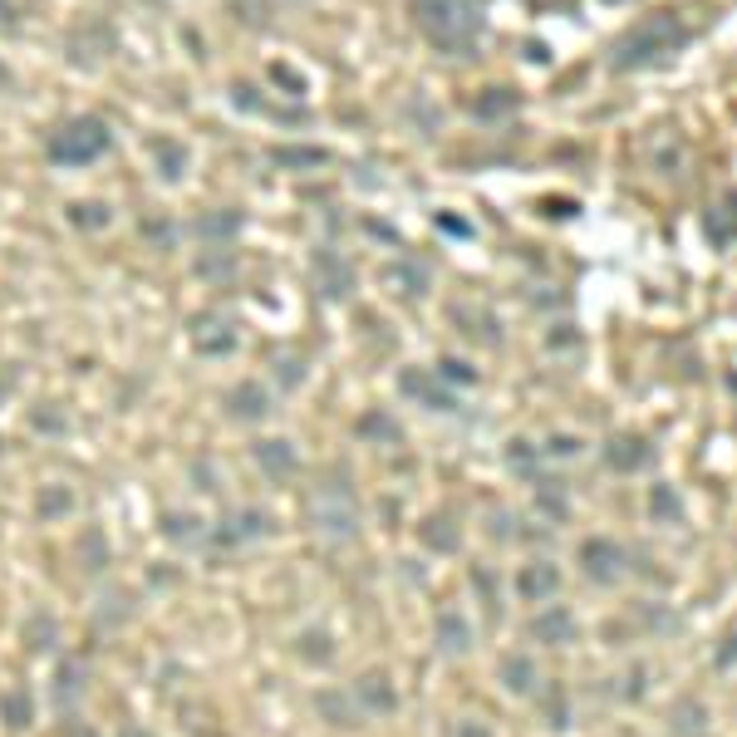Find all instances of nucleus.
<instances>
[{
    "mask_svg": "<svg viewBox=\"0 0 737 737\" xmlns=\"http://www.w3.org/2000/svg\"><path fill=\"white\" fill-rule=\"evenodd\" d=\"M413 20L443 55H472L482 35V0H413Z\"/></svg>",
    "mask_w": 737,
    "mask_h": 737,
    "instance_id": "1",
    "label": "nucleus"
},
{
    "mask_svg": "<svg viewBox=\"0 0 737 737\" xmlns=\"http://www.w3.org/2000/svg\"><path fill=\"white\" fill-rule=\"evenodd\" d=\"M683 45H688V25H683L674 10H659V15L639 20L629 35H620V45H615V69H649V64H659V59L679 55Z\"/></svg>",
    "mask_w": 737,
    "mask_h": 737,
    "instance_id": "2",
    "label": "nucleus"
},
{
    "mask_svg": "<svg viewBox=\"0 0 737 737\" xmlns=\"http://www.w3.org/2000/svg\"><path fill=\"white\" fill-rule=\"evenodd\" d=\"M310 521L330 536V541H354L359 531V502L344 472H325L320 487H310Z\"/></svg>",
    "mask_w": 737,
    "mask_h": 737,
    "instance_id": "3",
    "label": "nucleus"
},
{
    "mask_svg": "<svg viewBox=\"0 0 737 737\" xmlns=\"http://www.w3.org/2000/svg\"><path fill=\"white\" fill-rule=\"evenodd\" d=\"M109 143H114V133H109V123H104V118H99V114H79V118H69L55 138H50V163H59V168H84V163H99V158L109 153Z\"/></svg>",
    "mask_w": 737,
    "mask_h": 737,
    "instance_id": "4",
    "label": "nucleus"
},
{
    "mask_svg": "<svg viewBox=\"0 0 737 737\" xmlns=\"http://www.w3.org/2000/svg\"><path fill=\"white\" fill-rule=\"evenodd\" d=\"M629 566V551H624L620 541H610V536H590V541H580V570L595 580V585H615Z\"/></svg>",
    "mask_w": 737,
    "mask_h": 737,
    "instance_id": "5",
    "label": "nucleus"
},
{
    "mask_svg": "<svg viewBox=\"0 0 737 737\" xmlns=\"http://www.w3.org/2000/svg\"><path fill=\"white\" fill-rule=\"evenodd\" d=\"M192 349L207 354V359L231 354V349H236V325H231L222 310H202V315H192Z\"/></svg>",
    "mask_w": 737,
    "mask_h": 737,
    "instance_id": "6",
    "label": "nucleus"
},
{
    "mask_svg": "<svg viewBox=\"0 0 737 737\" xmlns=\"http://www.w3.org/2000/svg\"><path fill=\"white\" fill-rule=\"evenodd\" d=\"M654 462V443L649 438H639V433H615L610 443H605V467L610 472H644Z\"/></svg>",
    "mask_w": 737,
    "mask_h": 737,
    "instance_id": "7",
    "label": "nucleus"
},
{
    "mask_svg": "<svg viewBox=\"0 0 737 737\" xmlns=\"http://www.w3.org/2000/svg\"><path fill=\"white\" fill-rule=\"evenodd\" d=\"M556 590H561V566L556 561H531V566H521V575H516V595L526 605H551Z\"/></svg>",
    "mask_w": 737,
    "mask_h": 737,
    "instance_id": "8",
    "label": "nucleus"
},
{
    "mask_svg": "<svg viewBox=\"0 0 737 737\" xmlns=\"http://www.w3.org/2000/svg\"><path fill=\"white\" fill-rule=\"evenodd\" d=\"M398 389L408 398H418V403H428V408H438V413H453L457 408V394L448 384H438V374H418V369H403L398 374Z\"/></svg>",
    "mask_w": 737,
    "mask_h": 737,
    "instance_id": "9",
    "label": "nucleus"
},
{
    "mask_svg": "<svg viewBox=\"0 0 737 737\" xmlns=\"http://www.w3.org/2000/svg\"><path fill=\"white\" fill-rule=\"evenodd\" d=\"M575 634H580V624H575V615H570L566 605H546V610L531 620V639H541V644H551V649L575 644Z\"/></svg>",
    "mask_w": 737,
    "mask_h": 737,
    "instance_id": "10",
    "label": "nucleus"
},
{
    "mask_svg": "<svg viewBox=\"0 0 737 737\" xmlns=\"http://www.w3.org/2000/svg\"><path fill=\"white\" fill-rule=\"evenodd\" d=\"M227 413L236 423H261L266 413H271V389L261 384V379H246V384H236L227 394Z\"/></svg>",
    "mask_w": 737,
    "mask_h": 737,
    "instance_id": "11",
    "label": "nucleus"
},
{
    "mask_svg": "<svg viewBox=\"0 0 737 737\" xmlns=\"http://www.w3.org/2000/svg\"><path fill=\"white\" fill-rule=\"evenodd\" d=\"M148 158H153V168L163 172V182H182L187 168H192V153H187V143H177L168 133H158V138H148Z\"/></svg>",
    "mask_w": 737,
    "mask_h": 737,
    "instance_id": "12",
    "label": "nucleus"
},
{
    "mask_svg": "<svg viewBox=\"0 0 737 737\" xmlns=\"http://www.w3.org/2000/svg\"><path fill=\"white\" fill-rule=\"evenodd\" d=\"M271 531V516L256 507L246 511H231L222 516V531H217V546H241V541H256V536H266Z\"/></svg>",
    "mask_w": 737,
    "mask_h": 737,
    "instance_id": "13",
    "label": "nucleus"
},
{
    "mask_svg": "<svg viewBox=\"0 0 737 737\" xmlns=\"http://www.w3.org/2000/svg\"><path fill=\"white\" fill-rule=\"evenodd\" d=\"M354 703L364 708V713H394L398 708V693H394V683H389V674H364V679L354 683Z\"/></svg>",
    "mask_w": 737,
    "mask_h": 737,
    "instance_id": "14",
    "label": "nucleus"
},
{
    "mask_svg": "<svg viewBox=\"0 0 737 737\" xmlns=\"http://www.w3.org/2000/svg\"><path fill=\"white\" fill-rule=\"evenodd\" d=\"M315 281H320V290H325L330 300H344V295L354 290V271L344 266L335 251H315Z\"/></svg>",
    "mask_w": 737,
    "mask_h": 737,
    "instance_id": "15",
    "label": "nucleus"
},
{
    "mask_svg": "<svg viewBox=\"0 0 737 737\" xmlns=\"http://www.w3.org/2000/svg\"><path fill=\"white\" fill-rule=\"evenodd\" d=\"M256 467L266 472V477H290L295 467H300V457H295V443H285V438H266V443H256Z\"/></svg>",
    "mask_w": 737,
    "mask_h": 737,
    "instance_id": "16",
    "label": "nucleus"
},
{
    "mask_svg": "<svg viewBox=\"0 0 737 737\" xmlns=\"http://www.w3.org/2000/svg\"><path fill=\"white\" fill-rule=\"evenodd\" d=\"M669 737H708V708L698 698H679L669 708Z\"/></svg>",
    "mask_w": 737,
    "mask_h": 737,
    "instance_id": "17",
    "label": "nucleus"
},
{
    "mask_svg": "<svg viewBox=\"0 0 737 737\" xmlns=\"http://www.w3.org/2000/svg\"><path fill=\"white\" fill-rule=\"evenodd\" d=\"M497 679L507 683V693H536L541 669H536V659H531V654H507V659H502V669H497Z\"/></svg>",
    "mask_w": 737,
    "mask_h": 737,
    "instance_id": "18",
    "label": "nucleus"
},
{
    "mask_svg": "<svg viewBox=\"0 0 737 737\" xmlns=\"http://www.w3.org/2000/svg\"><path fill=\"white\" fill-rule=\"evenodd\" d=\"M354 428H359V438H369V443H379V448H384V443H389V448L403 443V423H398L394 413H384V408H369Z\"/></svg>",
    "mask_w": 737,
    "mask_h": 737,
    "instance_id": "19",
    "label": "nucleus"
},
{
    "mask_svg": "<svg viewBox=\"0 0 737 737\" xmlns=\"http://www.w3.org/2000/svg\"><path fill=\"white\" fill-rule=\"evenodd\" d=\"M438 649L453 654V659L472 649V624L462 620V610H443V615H438Z\"/></svg>",
    "mask_w": 737,
    "mask_h": 737,
    "instance_id": "20",
    "label": "nucleus"
},
{
    "mask_svg": "<svg viewBox=\"0 0 737 737\" xmlns=\"http://www.w3.org/2000/svg\"><path fill=\"white\" fill-rule=\"evenodd\" d=\"M64 217H69V227H79V231H104L114 222V207L109 202H69Z\"/></svg>",
    "mask_w": 737,
    "mask_h": 737,
    "instance_id": "21",
    "label": "nucleus"
},
{
    "mask_svg": "<svg viewBox=\"0 0 737 737\" xmlns=\"http://www.w3.org/2000/svg\"><path fill=\"white\" fill-rule=\"evenodd\" d=\"M315 708L325 713V723H335V728H359V703L354 698H344V693H320L315 698Z\"/></svg>",
    "mask_w": 737,
    "mask_h": 737,
    "instance_id": "22",
    "label": "nucleus"
},
{
    "mask_svg": "<svg viewBox=\"0 0 737 737\" xmlns=\"http://www.w3.org/2000/svg\"><path fill=\"white\" fill-rule=\"evenodd\" d=\"M0 718H5V728L25 733V728H30V718H35V698H30L25 688H10V693L0 698Z\"/></svg>",
    "mask_w": 737,
    "mask_h": 737,
    "instance_id": "23",
    "label": "nucleus"
},
{
    "mask_svg": "<svg viewBox=\"0 0 737 737\" xmlns=\"http://www.w3.org/2000/svg\"><path fill=\"white\" fill-rule=\"evenodd\" d=\"M418 536H423V546H428V551H443V556L457 551V526H453V516H443V511H438V516H428V521L418 526Z\"/></svg>",
    "mask_w": 737,
    "mask_h": 737,
    "instance_id": "24",
    "label": "nucleus"
},
{
    "mask_svg": "<svg viewBox=\"0 0 737 737\" xmlns=\"http://www.w3.org/2000/svg\"><path fill=\"white\" fill-rule=\"evenodd\" d=\"M516 89H482V99L472 104V114L477 118H487V123H497V118H507V114H516Z\"/></svg>",
    "mask_w": 737,
    "mask_h": 737,
    "instance_id": "25",
    "label": "nucleus"
},
{
    "mask_svg": "<svg viewBox=\"0 0 737 737\" xmlns=\"http://www.w3.org/2000/svg\"><path fill=\"white\" fill-rule=\"evenodd\" d=\"M384 281L398 285L403 295H423L428 290V271L413 266V261H394V266H384Z\"/></svg>",
    "mask_w": 737,
    "mask_h": 737,
    "instance_id": "26",
    "label": "nucleus"
},
{
    "mask_svg": "<svg viewBox=\"0 0 737 737\" xmlns=\"http://www.w3.org/2000/svg\"><path fill=\"white\" fill-rule=\"evenodd\" d=\"M703 231H708L713 246H728V241H733V202H728V197H723L718 207L703 212Z\"/></svg>",
    "mask_w": 737,
    "mask_h": 737,
    "instance_id": "27",
    "label": "nucleus"
},
{
    "mask_svg": "<svg viewBox=\"0 0 737 737\" xmlns=\"http://www.w3.org/2000/svg\"><path fill=\"white\" fill-rule=\"evenodd\" d=\"M197 231H202L207 241H227V236H236V231H241V212H236V207H222V212H207V217L197 222Z\"/></svg>",
    "mask_w": 737,
    "mask_h": 737,
    "instance_id": "28",
    "label": "nucleus"
},
{
    "mask_svg": "<svg viewBox=\"0 0 737 737\" xmlns=\"http://www.w3.org/2000/svg\"><path fill=\"white\" fill-rule=\"evenodd\" d=\"M649 511H654V521H683V502H679V492L669 487V482H659L654 492H649Z\"/></svg>",
    "mask_w": 737,
    "mask_h": 737,
    "instance_id": "29",
    "label": "nucleus"
},
{
    "mask_svg": "<svg viewBox=\"0 0 737 737\" xmlns=\"http://www.w3.org/2000/svg\"><path fill=\"white\" fill-rule=\"evenodd\" d=\"M541 708H546V723H551L556 733H566V728H570V708H566L561 683H546V688H541Z\"/></svg>",
    "mask_w": 737,
    "mask_h": 737,
    "instance_id": "30",
    "label": "nucleus"
},
{
    "mask_svg": "<svg viewBox=\"0 0 737 737\" xmlns=\"http://www.w3.org/2000/svg\"><path fill=\"white\" fill-rule=\"evenodd\" d=\"M330 153L325 148H276L271 153V163H281V168H320Z\"/></svg>",
    "mask_w": 737,
    "mask_h": 737,
    "instance_id": "31",
    "label": "nucleus"
},
{
    "mask_svg": "<svg viewBox=\"0 0 737 737\" xmlns=\"http://www.w3.org/2000/svg\"><path fill=\"white\" fill-rule=\"evenodd\" d=\"M536 507L546 511L551 521H566V482H541L536 487Z\"/></svg>",
    "mask_w": 737,
    "mask_h": 737,
    "instance_id": "32",
    "label": "nucleus"
},
{
    "mask_svg": "<svg viewBox=\"0 0 737 737\" xmlns=\"http://www.w3.org/2000/svg\"><path fill=\"white\" fill-rule=\"evenodd\" d=\"M300 659H310V664H330V659H335V649H330V634H325V629H310V634H300Z\"/></svg>",
    "mask_w": 737,
    "mask_h": 737,
    "instance_id": "33",
    "label": "nucleus"
},
{
    "mask_svg": "<svg viewBox=\"0 0 737 737\" xmlns=\"http://www.w3.org/2000/svg\"><path fill=\"white\" fill-rule=\"evenodd\" d=\"M433 374H438L448 389H457V384H462V389H472V384H477V369H472V364H462V359H438V369H433Z\"/></svg>",
    "mask_w": 737,
    "mask_h": 737,
    "instance_id": "34",
    "label": "nucleus"
},
{
    "mask_svg": "<svg viewBox=\"0 0 737 737\" xmlns=\"http://www.w3.org/2000/svg\"><path fill=\"white\" fill-rule=\"evenodd\" d=\"M35 507H40V516H45V521H55V516H69L74 497H69V487H45Z\"/></svg>",
    "mask_w": 737,
    "mask_h": 737,
    "instance_id": "35",
    "label": "nucleus"
},
{
    "mask_svg": "<svg viewBox=\"0 0 737 737\" xmlns=\"http://www.w3.org/2000/svg\"><path fill=\"white\" fill-rule=\"evenodd\" d=\"M536 457H541V448H531L526 438H516V443L507 448V462L516 467V472H531V467H536Z\"/></svg>",
    "mask_w": 737,
    "mask_h": 737,
    "instance_id": "36",
    "label": "nucleus"
},
{
    "mask_svg": "<svg viewBox=\"0 0 737 737\" xmlns=\"http://www.w3.org/2000/svg\"><path fill=\"white\" fill-rule=\"evenodd\" d=\"M276 369H281V374H276V379H281V389H295V384L305 379V364H300L295 354H285V359H276Z\"/></svg>",
    "mask_w": 737,
    "mask_h": 737,
    "instance_id": "37",
    "label": "nucleus"
},
{
    "mask_svg": "<svg viewBox=\"0 0 737 737\" xmlns=\"http://www.w3.org/2000/svg\"><path fill=\"white\" fill-rule=\"evenodd\" d=\"M575 453H580V438H570V433L546 438V448H541V457H575Z\"/></svg>",
    "mask_w": 737,
    "mask_h": 737,
    "instance_id": "38",
    "label": "nucleus"
},
{
    "mask_svg": "<svg viewBox=\"0 0 737 737\" xmlns=\"http://www.w3.org/2000/svg\"><path fill=\"white\" fill-rule=\"evenodd\" d=\"M197 516H168V536L172 541H197Z\"/></svg>",
    "mask_w": 737,
    "mask_h": 737,
    "instance_id": "39",
    "label": "nucleus"
},
{
    "mask_svg": "<svg viewBox=\"0 0 737 737\" xmlns=\"http://www.w3.org/2000/svg\"><path fill=\"white\" fill-rule=\"evenodd\" d=\"M79 679H84L79 664H59V698H74V693H79Z\"/></svg>",
    "mask_w": 737,
    "mask_h": 737,
    "instance_id": "40",
    "label": "nucleus"
},
{
    "mask_svg": "<svg viewBox=\"0 0 737 737\" xmlns=\"http://www.w3.org/2000/svg\"><path fill=\"white\" fill-rule=\"evenodd\" d=\"M487 531H492L497 541H511V536H516V516H511V511H492V526H487Z\"/></svg>",
    "mask_w": 737,
    "mask_h": 737,
    "instance_id": "41",
    "label": "nucleus"
},
{
    "mask_svg": "<svg viewBox=\"0 0 737 737\" xmlns=\"http://www.w3.org/2000/svg\"><path fill=\"white\" fill-rule=\"evenodd\" d=\"M271 79H276L281 89H290V94H305V79H300V74H290L285 64H271Z\"/></svg>",
    "mask_w": 737,
    "mask_h": 737,
    "instance_id": "42",
    "label": "nucleus"
},
{
    "mask_svg": "<svg viewBox=\"0 0 737 737\" xmlns=\"http://www.w3.org/2000/svg\"><path fill=\"white\" fill-rule=\"evenodd\" d=\"M84 556H89V570L104 566V541H99V531H89V536H84Z\"/></svg>",
    "mask_w": 737,
    "mask_h": 737,
    "instance_id": "43",
    "label": "nucleus"
},
{
    "mask_svg": "<svg viewBox=\"0 0 737 737\" xmlns=\"http://www.w3.org/2000/svg\"><path fill=\"white\" fill-rule=\"evenodd\" d=\"M143 236H148V241H158V246H168L172 227H168V222H143Z\"/></svg>",
    "mask_w": 737,
    "mask_h": 737,
    "instance_id": "44",
    "label": "nucleus"
},
{
    "mask_svg": "<svg viewBox=\"0 0 737 737\" xmlns=\"http://www.w3.org/2000/svg\"><path fill=\"white\" fill-rule=\"evenodd\" d=\"M453 737H492V733H487V723H477V718H462V723L453 728Z\"/></svg>",
    "mask_w": 737,
    "mask_h": 737,
    "instance_id": "45",
    "label": "nucleus"
},
{
    "mask_svg": "<svg viewBox=\"0 0 737 737\" xmlns=\"http://www.w3.org/2000/svg\"><path fill=\"white\" fill-rule=\"evenodd\" d=\"M438 227H443V231H453V236H472V222H457V217H448V212L438 217Z\"/></svg>",
    "mask_w": 737,
    "mask_h": 737,
    "instance_id": "46",
    "label": "nucleus"
},
{
    "mask_svg": "<svg viewBox=\"0 0 737 737\" xmlns=\"http://www.w3.org/2000/svg\"><path fill=\"white\" fill-rule=\"evenodd\" d=\"M64 737H99V733H94L84 718H69V723H64Z\"/></svg>",
    "mask_w": 737,
    "mask_h": 737,
    "instance_id": "47",
    "label": "nucleus"
},
{
    "mask_svg": "<svg viewBox=\"0 0 737 737\" xmlns=\"http://www.w3.org/2000/svg\"><path fill=\"white\" fill-rule=\"evenodd\" d=\"M35 639H40L35 649H50V639H55V624H50V620H35Z\"/></svg>",
    "mask_w": 737,
    "mask_h": 737,
    "instance_id": "48",
    "label": "nucleus"
},
{
    "mask_svg": "<svg viewBox=\"0 0 737 737\" xmlns=\"http://www.w3.org/2000/svg\"><path fill=\"white\" fill-rule=\"evenodd\" d=\"M35 428H45V433H59V428H64V418H59V413H35Z\"/></svg>",
    "mask_w": 737,
    "mask_h": 737,
    "instance_id": "49",
    "label": "nucleus"
},
{
    "mask_svg": "<svg viewBox=\"0 0 737 737\" xmlns=\"http://www.w3.org/2000/svg\"><path fill=\"white\" fill-rule=\"evenodd\" d=\"M728 664H733V639L718 644V669H728Z\"/></svg>",
    "mask_w": 737,
    "mask_h": 737,
    "instance_id": "50",
    "label": "nucleus"
},
{
    "mask_svg": "<svg viewBox=\"0 0 737 737\" xmlns=\"http://www.w3.org/2000/svg\"><path fill=\"white\" fill-rule=\"evenodd\" d=\"M118 737H153V733H143V728H123Z\"/></svg>",
    "mask_w": 737,
    "mask_h": 737,
    "instance_id": "51",
    "label": "nucleus"
},
{
    "mask_svg": "<svg viewBox=\"0 0 737 737\" xmlns=\"http://www.w3.org/2000/svg\"><path fill=\"white\" fill-rule=\"evenodd\" d=\"M0 84H10V74H5V69H0Z\"/></svg>",
    "mask_w": 737,
    "mask_h": 737,
    "instance_id": "52",
    "label": "nucleus"
},
{
    "mask_svg": "<svg viewBox=\"0 0 737 737\" xmlns=\"http://www.w3.org/2000/svg\"><path fill=\"white\" fill-rule=\"evenodd\" d=\"M610 5H624V0H610Z\"/></svg>",
    "mask_w": 737,
    "mask_h": 737,
    "instance_id": "53",
    "label": "nucleus"
}]
</instances>
